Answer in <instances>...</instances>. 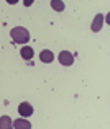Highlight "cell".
Instances as JSON below:
<instances>
[{
    "label": "cell",
    "instance_id": "11",
    "mask_svg": "<svg viewBox=\"0 0 110 129\" xmlns=\"http://www.w3.org/2000/svg\"><path fill=\"white\" fill-rule=\"evenodd\" d=\"M7 2H8V3H10V5H15V3H16V2H18V0H7Z\"/></svg>",
    "mask_w": 110,
    "mask_h": 129
},
{
    "label": "cell",
    "instance_id": "4",
    "mask_svg": "<svg viewBox=\"0 0 110 129\" xmlns=\"http://www.w3.org/2000/svg\"><path fill=\"white\" fill-rule=\"evenodd\" d=\"M53 59H54V54L51 52L49 49H44V51L40 52V60H41V62L49 64V62H53Z\"/></svg>",
    "mask_w": 110,
    "mask_h": 129
},
{
    "label": "cell",
    "instance_id": "3",
    "mask_svg": "<svg viewBox=\"0 0 110 129\" xmlns=\"http://www.w3.org/2000/svg\"><path fill=\"white\" fill-rule=\"evenodd\" d=\"M59 62L63 66H72L74 64V54H71L69 51H63L59 54Z\"/></svg>",
    "mask_w": 110,
    "mask_h": 129
},
{
    "label": "cell",
    "instance_id": "1",
    "mask_svg": "<svg viewBox=\"0 0 110 129\" xmlns=\"http://www.w3.org/2000/svg\"><path fill=\"white\" fill-rule=\"evenodd\" d=\"M10 36H12L13 41L18 43V44H26V43L30 41V33H28V29H26V28H22V26L12 28Z\"/></svg>",
    "mask_w": 110,
    "mask_h": 129
},
{
    "label": "cell",
    "instance_id": "6",
    "mask_svg": "<svg viewBox=\"0 0 110 129\" xmlns=\"http://www.w3.org/2000/svg\"><path fill=\"white\" fill-rule=\"evenodd\" d=\"M20 54H22V57H23L25 60H31V59H33V54H35V51H33L30 46H23L22 51H20Z\"/></svg>",
    "mask_w": 110,
    "mask_h": 129
},
{
    "label": "cell",
    "instance_id": "2",
    "mask_svg": "<svg viewBox=\"0 0 110 129\" xmlns=\"http://www.w3.org/2000/svg\"><path fill=\"white\" fill-rule=\"evenodd\" d=\"M18 113H20L22 118H28V116L33 114V106L30 103H26V101H23V103H20V106H18Z\"/></svg>",
    "mask_w": 110,
    "mask_h": 129
},
{
    "label": "cell",
    "instance_id": "5",
    "mask_svg": "<svg viewBox=\"0 0 110 129\" xmlns=\"http://www.w3.org/2000/svg\"><path fill=\"white\" fill-rule=\"evenodd\" d=\"M102 25H104V15H102V13H99V15H95L94 21H92V31H95V33L100 31Z\"/></svg>",
    "mask_w": 110,
    "mask_h": 129
},
{
    "label": "cell",
    "instance_id": "8",
    "mask_svg": "<svg viewBox=\"0 0 110 129\" xmlns=\"http://www.w3.org/2000/svg\"><path fill=\"white\" fill-rule=\"evenodd\" d=\"M12 118L10 116H2L0 118V129H8V127H12Z\"/></svg>",
    "mask_w": 110,
    "mask_h": 129
},
{
    "label": "cell",
    "instance_id": "9",
    "mask_svg": "<svg viewBox=\"0 0 110 129\" xmlns=\"http://www.w3.org/2000/svg\"><path fill=\"white\" fill-rule=\"evenodd\" d=\"M51 8L56 12H63L64 10V2L63 0H51Z\"/></svg>",
    "mask_w": 110,
    "mask_h": 129
},
{
    "label": "cell",
    "instance_id": "10",
    "mask_svg": "<svg viewBox=\"0 0 110 129\" xmlns=\"http://www.w3.org/2000/svg\"><path fill=\"white\" fill-rule=\"evenodd\" d=\"M31 3H33V0H23V5L25 7H30Z\"/></svg>",
    "mask_w": 110,
    "mask_h": 129
},
{
    "label": "cell",
    "instance_id": "7",
    "mask_svg": "<svg viewBox=\"0 0 110 129\" xmlns=\"http://www.w3.org/2000/svg\"><path fill=\"white\" fill-rule=\"evenodd\" d=\"M15 129H22V127H25V129H30L31 127V124H30V121H26V119H15L13 121V124H12Z\"/></svg>",
    "mask_w": 110,
    "mask_h": 129
}]
</instances>
